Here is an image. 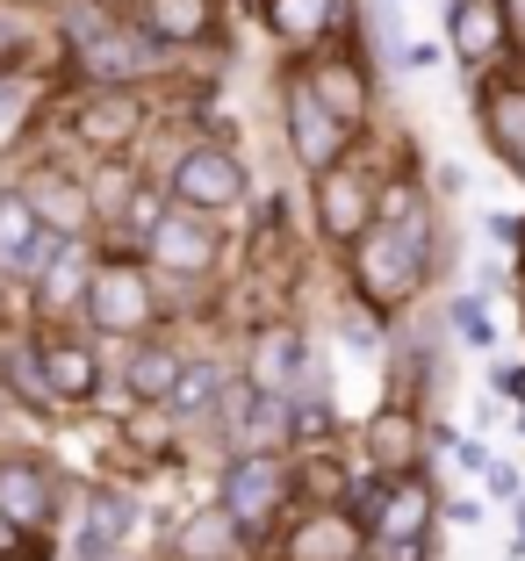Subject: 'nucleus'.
Listing matches in <instances>:
<instances>
[{"instance_id": "1", "label": "nucleus", "mask_w": 525, "mask_h": 561, "mask_svg": "<svg viewBox=\"0 0 525 561\" xmlns=\"http://www.w3.org/2000/svg\"><path fill=\"white\" fill-rule=\"evenodd\" d=\"M440 274V216H432V195L418 181H389L381 187V224L345 252V288L367 317L396 331V317L411 310L418 296Z\"/></svg>"}, {"instance_id": "2", "label": "nucleus", "mask_w": 525, "mask_h": 561, "mask_svg": "<svg viewBox=\"0 0 525 561\" xmlns=\"http://www.w3.org/2000/svg\"><path fill=\"white\" fill-rule=\"evenodd\" d=\"M94 339H151L159 331V274L145 252H94V280H87V317Z\"/></svg>"}, {"instance_id": "3", "label": "nucleus", "mask_w": 525, "mask_h": 561, "mask_svg": "<svg viewBox=\"0 0 525 561\" xmlns=\"http://www.w3.org/2000/svg\"><path fill=\"white\" fill-rule=\"evenodd\" d=\"M216 504L238 518L246 547H274V533L296 518V476H288V454H230L216 468Z\"/></svg>"}, {"instance_id": "4", "label": "nucleus", "mask_w": 525, "mask_h": 561, "mask_svg": "<svg viewBox=\"0 0 525 561\" xmlns=\"http://www.w3.org/2000/svg\"><path fill=\"white\" fill-rule=\"evenodd\" d=\"M159 181H166V195H173V209L209 216V224H224L230 209L252 202V165L238 159V145H216V137H195L187 151H173Z\"/></svg>"}, {"instance_id": "5", "label": "nucleus", "mask_w": 525, "mask_h": 561, "mask_svg": "<svg viewBox=\"0 0 525 561\" xmlns=\"http://www.w3.org/2000/svg\"><path fill=\"white\" fill-rule=\"evenodd\" d=\"M8 187H15V195L36 209V224H44V231H58V238L101 231V216H94V181H87L66 151H30V159L15 165V181H8Z\"/></svg>"}, {"instance_id": "6", "label": "nucleus", "mask_w": 525, "mask_h": 561, "mask_svg": "<svg viewBox=\"0 0 525 561\" xmlns=\"http://www.w3.org/2000/svg\"><path fill=\"white\" fill-rule=\"evenodd\" d=\"M281 137H288V151H296V165L310 173V181L339 173V165L361 151V130H345L324 101H317V87H310V72H303V66L281 72Z\"/></svg>"}, {"instance_id": "7", "label": "nucleus", "mask_w": 525, "mask_h": 561, "mask_svg": "<svg viewBox=\"0 0 525 561\" xmlns=\"http://www.w3.org/2000/svg\"><path fill=\"white\" fill-rule=\"evenodd\" d=\"M151 130V94L145 87H87L66 108V137L94 159H130Z\"/></svg>"}, {"instance_id": "8", "label": "nucleus", "mask_w": 525, "mask_h": 561, "mask_svg": "<svg viewBox=\"0 0 525 561\" xmlns=\"http://www.w3.org/2000/svg\"><path fill=\"white\" fill-rule=\"evenodd\" d=\"M238 381L260 389V397H288V403H296L310 381H324V360L310 353V339H303L296 317H266V324H252V339H246Z\"/></svg>"}, {"instance_id": "9", "label": "nucleus", "mask_w": 525, "mask_h": 561, "mask_svg": "<svg viewBox=\"0 0 525 561\" xmlns=\"http://www.w3.org/2000/svg\"><path fill=\"white\" fill-rule=\"evenodd\" d=\"M381 187L367 165L345 159L339 173H324V181H310V216H317V238H324L331 252H353L367 231L381 224Z\"/></svg>"}, {"instance_id": "10", "label": "nucleus", "mask_w": 525, "mask_h": 561, "mask_svg": "<svg viewBox=\"0 0 525 561\" xmlns=\"http://www.w3.org/2000/svg\"><path fill=\"white\" fill-rule=\"evenodd\" d=\"M0 512L15 518L30 540H50L58 512H66V476L44 461L36 446H0Z\"/></svg>"}, {"instance_id": "11", "label": "nucleus", "mask_w": 525, "mask_h": 561, "mask_svg": "<svg viewBox=\"0 0 525 561\" xmlns=\"http://www.w3.org/2000/svg\"><path fill=\"white\" fill-rule=\"evenodd\" d=\"M209 432H216V446H224V461L230 454H296V403L230 381V397H224V411H216Z\"/></svg>"}, {"instance_id": "12", "label": "nucleus", "mask_w": 525, "mask_h": 561, "mask_svg": "<svg viewBox=\"0 0 525 561\" xmlns=\"http://www.w3.org/2000/svg\"><path fill=\"white\" fill-rule=\"evenodd\" d=\"M440 518H446V504L432 490V476L381 482L375 512H367V540H375V554H411V547H432Z\"/></svg>"}, {"instance_id": "13", "label": "nucleus", "mask_w": 525, "mask_h": 561, "mask_svg": "<svg viewBox=\"0 0 525 561\" xmlns=\"http://www.w3.org/2000/svg\"><path fill=\"white\" fill-rule=\"evenodd\" d=\"M446 50L468 72H497L518 58V15L511 0H446Z\"/></svg>"}, {"instance_id": "14", "label": "nucleus", "mask_w": 525, "mask_h": 561, "mask_svg": "<svg viewBox=\"0 0 525 561\" xmlns=\"http://www.w3.org/2000/svg\"><path fill=\"white\" fill-rule=\"evenodd\" d=\"M266 561H375V540L345 504H324V512H296L274 533Z\"/></svg>"}, {"instance_id": "15", "label": "nucleus", "mask_w": 525, "mask_h": 561, "mask_svg": "<svg viewBox=\"0 0 525 561\" xmlns=\"http://www.w3.org/2000/svg\"><path fill=\"white\" fill-rule=\"evenodd\" d=\"M361 454H367V476H381V482L425 476L432 432H425V417H418L411 403H381V411L361 425Z\"/></svg>"}, {"instance_id": "16", "label": "nucleus", "mask_w": 525, "mask_h": 561, "mask_svg": "<svg viewBox=\"0 0 525 561\" xmlns=\"http://www.w3.org/2000/svg\"><path fill=\"white\" fill-rule=\"evenodd\" d=\"M36 360L58 403H94L101 397V360H94V331L87 324H30Z\"/></svg>"}, {"instance_id": "17", "label": "nucleus", "mask_w": 525, "mask_h": 561, "mask_svg": "<svg viewBox=\"0 0 525 561\" xmlns=\"http://www.w3.org/2000/svg\"><path fill=\"white\" fill-rule=\"evenodd\" d=\"M145 260H151V274H166V280H209L216 266H224V224L173 209L159 224V238L145 245Z\"/></svg>"}, {"instance_id": "18", "label": "nucleus", "mask_w": 525, "mask_h": 561, "mask_svg": "<svg viewBox=\"0 0 525 561\" xmlns=\"http://www.w3.org/2000/svg\"><path fill=\"white\" fill-rule=\"evenodd\" d=\"M181 367H187V346L173 339V331H151V339H130V353H123L115 381H123L130 411H166V397H173Z\"/></svg>"}, {"instance_id": "19", "label": "nucleus", "mask_w": 525, "mask_h": 561, "mask_svg": "<svg viewBox=\"0 0 525 561\" xmlns=\"http://www.w3.org/2000/svg\"><path fill=\"white\" fill-rule=\"evenodd\" d=\"M260 22L281 50H324L331 36L353 30V0H266Z\"/></svg>"}, {"instance_id": "20", "label": "nucleus", "mask_w": 525, "mask_h": 561, "mask_svg": "<svg viewBox=\"0 0 525 561\" xmlns=\"http://www.w3.org/2000/svg\"><path fill=\"white\" fill-rule=\"evenodd\" d=\"M310 87L317 101H324L331 116L345 123V130L367 137V116H375V80H367V58H353V50H324V58H310Z\"/></svg>"}, {"instance_id": "21", "label": "nucleus", "mask_w": 525, "mask_h": 561, "mask_svg": "<svg viewBox=\"0 0 525 561\" xmlns=\"http://www.w3.org/2000/svg\"><path fill=\"white\" fill-rule=\"evenodd\" d=\"M130 15H137V30L173 58V50L216 44V15H224V8H216V0H137Z\"/></svg>"}, {"instance_id": "22", "label": "nucleus", "mask_w": 525, "mask_h": 561, "mask_svg": "<svg viewBox=\"0 0 525 561\" xmlns=\"http://www.w3.org/2000/svg\"><path fill=\"white\" fill-rule=\"evenodd\" d=\"M159 554L166 561H246L252 547H246V533H238V518H230L224 504H195L181 526L166 533Z\"/></svg>"}, {"instance_id": "23", "label": "nucleus", "mask_w": 525, "mask_h": 561, "mask_svg": "<svg viewBox=\"0 0 525 561\" xmlns=\"http://www.w3.org/2000/svg\"><path fill=\"white\" fill-rule=\"evenodd\" d=\"M230 381H238V367H224L216 353H187V367H181V381H173L166 411L181 417L187 432H209L216 411H224V397H230Z\"/></svg>"}, {"instance_id": "24", "label": "nucleus", "mask_w": 525, "mask_h": 561, "mask_svg": "<svg viewBox=\"0 0 525 561\" xmlns=\"http://www.w3.org/2000/svg\"><path fill=\"white\" fill-rule=\"evenodd\" d=\"M476 123L497 159L525 173V80H476Z\"/></svg>"}, {"instance_id": "25", "label": "nucleus", "mask_w": 525, "mask_h": 561, "mask_svg": "<svg viewBox=\"0 0 525 561\" xmlns=\"http://www.w3.org/2000/svg\"><path fill=\"white\" fill-rule=\"evenodd\" d=\"M0 403H22L36 425H58L66 403L50 397L44 360H36V339H0Z\"/></svg>"}, {"instance_id": "26", "label": "nucleus", "mask_w": 525, "mask_h": 561, "mask_svg": "<svg viewBox=\"0 0 525 561\" xmlns=\"http://www.w3.org/2000/svg\"><path fill=\"white\" fill-rule=\"evenodd\" d=\"M36 245H44V224H36V209L15 195V187H0V280H22V288H36Z\"/></svg>"}, {"instance_id": "27", "label": "nucleus", "mask_w": 525, "mask_h": 561, "mask_svg": "<svg viewBox=\"0 0 525 561\" xmlns=\"http://www.w3.org/2000/svg\"><path fill=\"white\" fill-rule=\"evenodd\" d=\"M115 439L130 446L137 461H151V468H181L187 461V425L173 411H130V417H115Z\"/></svg>"}, {"instance_id": "28", "label": "nucleus", "mask_w": 525, "mask_h": 561, "mask_svg": "<svg viewBox=\"0 0 525 561\" xmlns=\"http://www.w3.org/2000/svg\"><path fill=\"white\" fill-rule=\"evenodd\" d=\"M317 446H339V411H331L324 381H310L296 397V454H317Z\"/></svg>"}, {"instance_id": "29", "label": "nucleus", "mask_w": 525, "mask_h": 561, "mask_svg": "<svg viewBox=\"0 0 525 561\" xmlns=\"http://www.w3.org/2000/svg\"><path fill=\"white\" fill-rule=\"evenodd\" d=\"M482 302H490V296H454V302H446V331H454V339H460V346H497V324H490V310H482Z\"/></svg>"}, {"instance_id": "30", "label": "nucleus", "mask_w": 525, "mask_h": 561, "mask_svg": "<svg viewBox=\"0 0 525 561\" xmlns=\"http://www.w3.org/2000/svg\"><path fill=\"white\" fill-rule=\"evenodd\" d=\"M482 490H490V504H525V468L518 461H490Z\"/></svg>"}, {"instance_id": "31", "label": "nucleus", "mask_w": 525, "mask_h": 561, "mask_svg": "<svg viewBox=\"0 0 525 561\" xmlns=\"http://www.w3.org/2000/svg\"><path fill=\"white\" fill-rule=\"evenodd\" d=\"M432 195L460 202V195H468V165H440V173H432Z\"/></svg>"}, {"instance_id": "32", "label": "nucleus", "mask_w": 525, "mask_h": 561, "mask_svg": "<svg viewBox=\"0 0 525 561\" xmlns=\"http://www.w3.org/2000/svg\"><path fill=\"white\" fill-rule=\"evenodd\" d=\"M22 547H30V533H22L15 518L0 512V561H22Z\"/></svg>"}, {"instance_id": "33", "label": "nucleus", "mask_w": 525, "mask_h": 561, "mask_svg": "<svg viewBox=\"0 0 525 561\" xmlns=\"http://www.w3.org/2000/svg\"><path fill=\"white\" fill-rule=\"evenodd\" d=\"M504 288H511V266L482 260V274H476V296H504Z\"/></svg>"}, {"instance_id": "34", "label": "nucleus", "mask_w": 525, "mask_h": 561, "mask_svg": "<svg viewBox=\"0 0 525 561\" xmlns=\"http://www.w3.org/2000/svg\"><path fill=\"white\" fill-rule=\"evenodd\" d=\"M454 461H460V468H482V476H490V446H482V439H454Z\"/></svg>"}, {"instance_id": "35", "label": "nucleus", "mask_w": 525, "mask_h": 561, "mask_svg": "<svg viewBox=\"0 0 525 561\" xmlns=\"http://www.w3.org/2000/svg\"><path fill=\"white\" fill-rule=\"evenodd\" d=\"M446 518H454V526H482V496H454Z\"/></svg>"}, {"instance_id": "36", "label": "nucleus", "mask_w": 525, "mask_h": 561, "mask_svg": "<svg viewBox=\"0 0 525 561\" xmlns=\"http://www.w3.org/2000/svg\"><path fill=\"white\" fill-rule=\"evenodd\" d=\"M511 403H518V417H525V360H518V381H511Z\"/></svg>"}, {"instance_id": "37", "label": "nucleus", "mask_w": 525, "mask_h": 561, "mask_svg": "<svg viewBox=\"0 0 525 561\" xmlns=\"http://www.w3.org/2000/svg\"><path fill=\"white\" fill-rule=\"evenodd\" d=\"M0 331H8V280H0Z\"/></svg>"}, {"instance_id": "38", "label": "nucleus", "mask_w": 525, "mask_h": 561, "mask_svg": "<svg viewBox=\"0 0 525 561\" xmlns=\"http://www.w3.org/2000/svg\"><path fill=\"white\" fill-rule=\"evenodd\" d=\"M518 280H525V266H518Z\"/></svg>"}, {"instance_id": "39", "label": "nucleus", "mask_w": 525, "mask_h": 561, "mask_svg": "<svg viewBox=\"0 0 525 561\" xmlns=\"http://www.w3.org/2000/svg\"><path fill=\"white\" fill-rule=\"evenodd\" d=\"M130 8H137V0H130Z\"/></svg>"}]
</instances>
